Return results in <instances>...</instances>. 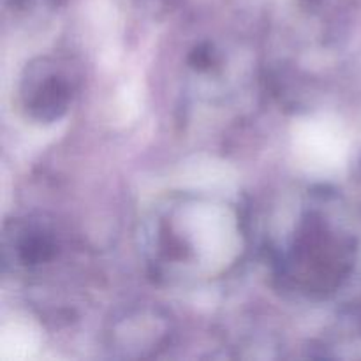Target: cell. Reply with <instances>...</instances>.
<instances>
[{"label":"cell","mask_w":361,"mask_h":361,"mask_svg":"<svg viewBox=\"0 0 361 361\" xmlns=\"http://www.w3.org/2000/svg\"><path fill=\"white\" fill-rule=\"evenodd\" d=\"M345 236L326 215L312 210L298 224L289 247L288 275L305 291H330L345 270Z\"/></svg>","instance_id":"1"},{"label":"cell","mask_w":361,"mask_h":361,"mask_svg":"<svg viewBox=\"0 0 361 361\" xmlns=\"http://www.w3.org/2000/svg\"><path fill=\"white\" fill-rule=\"evenodd\" d=\"M74 90V74L63 63L41 59L27 67L21 81L23 108L37 122H55L69 109Z\"/></svg>","instance_id":"2"},{"label":"cell","mask_w":361,"mask_h":361,"mask_svg":"<svg viewBox=\"0 0 361 361\" xmlns=\"http://www.w3.org/2000/svg\"><path fill=\"white\" fill-rule=\"evenodd\" d=\"M13 256L21 267H37L51 259L55 252V242L51 236L41 228L21 226L14 231V238L11 242Z\"/></svg>","instance_id":"3"}]
</instances>
